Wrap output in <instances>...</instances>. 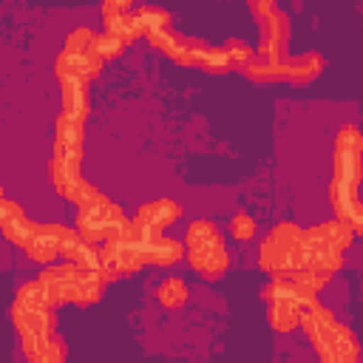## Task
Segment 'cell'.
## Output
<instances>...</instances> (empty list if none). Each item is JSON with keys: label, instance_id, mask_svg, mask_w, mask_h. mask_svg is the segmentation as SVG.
Returning <instances> with one entry per match:
<instances>
[{"label": "cell", "instance_id": "5b68a950", "mask_svg": "<svg viewBox=\"0 0 363 363\" xmlns=\"http://www.w3.org/2000/svg\"><path fill=\"white\" fill-rule=\"evenodd\" d=\"M261 267L272 275H286L303 267V233L295 224H278L261 244Z\"/></svg>", "mask_w": 363, "mask_h": 363}, {"label": "cell", "instance_id": "5bb4252c", "mask_svg": "<svg viewBox=\"0 0 363 363\" xmlns=\"http://www.w3.org/2000/svg\"><path fill=\"white\" fill-rule=\"evenodd\" d=\"M0 230H3V235H6L11 244H26L28 235L34 233V224L23 216V210H20L17 204L9 201V207H6V213H3V218H0Z\"/></svg>", "mask_w": 363, "mask_h": 363}, {"label": "cell", "instance_id": "8992f818", "mask_svg": "<svg viewBox=\"0 0 363 363\" xmlns=\"http://www.w3.org/2000/svg\"><path fill=\"white\" fill-rule=\"evenodd\" d=\"M51 182H54V187H57L60 196L74 199V193H77L79 184H82V179H79V145L54 142Z\"/></svg>", "mask_w": 363, "mask_h": 363}, {"label": "cell", "instance_id": "e0dca14e", "mask_svg": "<svg viewBox=\"0 0 363 363\" xmlns=\"http://www.w3.org/2000/svg\"><path fill=\"white\" fill-rule=\"evenodd\" d=\"M159 301L164 303V306H170V309H176V306H182L184 301H187V286H184V281L182 278H167L162 286H159Z\"/></svg>", "mask_w": 363, "mask_h": 363}, {"label": "cell", "instance_id": "d6986e66", "mask_svg": "<svg viewBox=\"0 0 363 363\" xmlns=\"http://www.w3.org/2000/svg\"><path fill=\"white\" fill-rule=\"evenodd\" d=\"M230 233H233L238 241H247V238H252L255 224H252V218H250L247 213H235V218L230 221Z\"/></svg>", "mask_w": 363, "mask_h": 363}, {"label": "cell", "instance_id": "6da1fadb", "mask_svg": "<svg viewBox=\"0 0 363 363\" xmlns=\"http://www.w3.org/2000/svg\"><path fill=\"white\" fill-rule=\"evenodd\" d=\"M357 179H360V133L354 125L337 133L335 145V176H332V204L337 221L357 230L360 227V201H357Z\"/></svg>", "mask_w": 363, "mask_h": 363}, {"label": "cell", "instance_id": "9c48e42d", "mask_svg": "<svg viewBox=\"0 0 363 363\" xmlns=\"http://www.w3.org/2000/svg\"><path fill=\"white\" fill-rule=\"evenodd\" d=\"M133 247H136V255L142 264H159V267H167V264H176L182 255H184V247L182 241H173L167 235H147V238H130Z\"/></svg>", "mask_w": 363, "mask_h": 363}, {"label": "cell", "instance_id": "44dd1931", "mask_svg": "<svg viewBox=\"0 0 363 363\" xmlns=\"http://www.w3.org/2000/svg\"><path fill=\"white\" fill-rule=\"evenodd\" d=\"M0 199H3V193H0Z\"/></svg>", "mask_w": 363, "mask_h": 363}, {"label": "cell", "instance_id": "ba28073f", "mask_svg": "<svg viewBox=\"0 0 363 363\" xmlns=\"http://www.w3.org/2000/svg\"><path fill=\"white\" fill-rule=\"evenodd\" d=\"M261 23V43H258V60L267 62H284L286 40H289V20L281 11H272L258 20Z\"/></svg>", "mask_w": 363, "mask_h": 363}, {"label": "cell", "instance_id": "4fadbf2b", "mask_svg": "<svg viewBox=\"0 0 363 363\" xmlns=\"http://www.w3.org/2000/svg\"><path fill=\"white\" fill-rule=\"evenodd\" d=\"M102 20H105V31L113 34V37H119L122 43H130L133 37L142 34L139 26H136V20H133V14L119 11V9H111L105 3H102Z\"/></svg>", "mask_w": 363, "mask_h": 363}, {"label": "cell", "instance_id": "2e32d148", "mask_svg": "<svg viewBox=\"0 0 363 363\" xmlns=\"http://www.w3.org/2000/svg\"><path fill=\"white\" fill-rule=\"evenodd\" d=\"M133 20H136L139 31H145V34L170 28V14L162 11V9H153V6H142V9H136V11H133Z\"/></svg>", "mask_w": 363, "mask_h": 363}, {"label": "cell", "instance_id": "277c9868", "mask_svg": "<svg viewBox=\"0 0 363 363\" xmlns=\"http://www.w3.org/2000/svg\"><path fill=\"white\" fill-rule=\"evenodd\" d=\"M184 252H187L193 269L201 278H210V281H216L230 264L224 241H221L218 230L210 221H193L190 224L187 238H184Z\"/></svg>", "mask_w": 363, "mask_h": 363}, {"label": "cell", "instance_id": "ac0fdd59", "mask_svg": "<svg viewBox=\"0 0 363 363\" xmlns=\"http://www.w3.org/2000/svg\"><path fill=\"white\" fill-rule=\"evenodd\" d=\"M224 51H227V57H230V62H233L235 68L247 65V62H250V60L255 57V54H252V48H250L247 43H241V40H230Z\"/></svg>", "mask_w": 363, "mask_h": 363}, {"label": "cell", "instance_id": "7c38bea8", "mask_svg": "<svg viewBox=\"0 0 363 363\" xmlns=\"http://www.w3.org/2000/svg\"><path fill=\"white\" fill-rule=\"evenodd\" d=\"M269 326L278 332H289L301 323V306L309 301H295V298H269Z\"/></svg>", "mask_w": 363, "mask_h": 363}, {"label": "cell", "instance_id": "9a60e30c", "mask_svg": "<svg viewBox=\"0 0 363 363\" xmlns=\"http://www.w3.org/2000/svg\"><path fill=\"white\" fill-rule=\"evenodd\" d=\"M320 65L323 60L318 54H301L295 60H284V79L286 82H309L312 77L320 74Z\"/></svg>", "mask_w": 363, "mask_h": 363}, {"label": "cell", "instance_id": "3957f363", "mask_svg": "<svg viewBox=\"0 0 363 363\" xmlns=\"http://www.w3.org/2000/svg\"><path fill=\"white\" fill-rule=\"evenodd\" d=\"M301 323L306 326V332L323 360H354L357 357V346H354L352 335L323 306H318L315 298H309L301 306Z\"/></svg>", "mask_w": 363, "mask_h": 363}, {"label": "cell", "instance_id": "30bf717a", "mask_svg": "<svg viewBox=\"0 0 363 363\" xmlns=\"http://www.w3.org/2000/svg\"><path fill=\"white\" fill-rule=\"evenodd\" d=\"M147 37H150V43H153L159 51H164V54H167L173 62H179V65H196V54H199L201 43L184 40V37L173 34L170 28L153 31V34H147Z\"/></svg>", "mask_w": 363, "mask_h": 363}, {"label": "cell", "instance_id": "ffe728a7", "mask_svg": "<svg viewBox=\"0 0 363 363\" xmlns=\"http://www.w3.org/2000/svg\"><path fill=\"white\" fill-rule=\"evenodd\" d=\"M105 6H111V9H119V11H128L130 0H105Z\"/></svg>", "mask_w": 363, "mask_h": 363}, {"label": "cell", "instance_id": "8fae6325", "mask_svg": "<svg viewBox=\"0 0 363 363\" xmlns=\"http://www.w3.org/2000/svg\"><path fill=\"white\" fill-rule=\"evenodd\" d=\"M62 230L60 224H48V227H34V233L28 235V241L23 244L26 252L34 261H54L60 255V241H62Z\"/></svg>", "mask_w": 363, "mask_h": 363}, {"label": "cell", "instance_id": "52a82bcc", "mask_svg": "<svg viewBox=\"0 0 363 363\" xmlns=\"http://www.w3.org/2000/svg\"><path fill=\"white\" fill-rule=\"evenodd\" d=\"M182 216V207L170 199H156V201H147L136 218L128 224V235L130 238H147V235H159L170 221H176Z\"/></svg>", "mask_w": 363, "mask_h": 363}, {"label": "cell", "instance_id": "7a4b0ae2", "mask_svg": "<svg viewBox=\"0 0 363 363\" xmlns=\"http://www.w3.org/2000/svg\"><path fill=\"white\" fill-rule=\"evenodd\" d=\"M14 326L23 337V346L28 352L31 360H43V352L51 340V329H54V320H51V303L45 301L43 289H40V281L34 284H26L20 292H17V301H14Z\"/></svg>", "mask_w": 363, "mask_h": 363}]
</instances>
